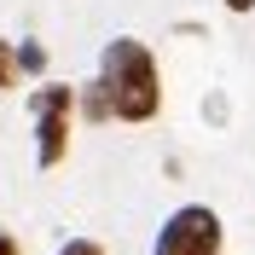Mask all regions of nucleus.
Masks as SVG:
<instances>
[{
    "mask_svg": "<svg viewBox=\"0 0 255 255\" xmlns=\"http://www.w3.org/2000/svg\"><path fill=\"white\" fill-rule=\"evenodd\" d=\"M70 105H76V87H47V93H35V111H41V151H35V162H41V168L64 162V145H70Z\"/></svg>",
    "mask_w": 255,
    "mask_h": 255,
    "instance_id": "3",
    "label": "nucleus"
},
{
    "mask_svg": "<svg viewBox=\"0 0 255 255\" xmlns=\"http://www.w3.org/2000/svg\"><path fill=\"white\" fill-rule=\"evenodd\" d=\"M47 64V52L35 47V41H23V52H17V70H41Z\"/></svg>",
    "mask_w": 255,
    "mask_h": 255,
    "instance_id": "6",
    "label": "nucleus"
},
{
    "mask_svg": "<svg viewBox=\"0 0 255 255\" xmlns=\"http://www.w3.org/2000/svg\"><path fill=\"white\" fill-rule=\"evenodd\" d=\"M226 6H232V12H250V6H255V0H226Z\"/></svg>",
    "mask_w": 255,
    "mask_h": 255,
    "instance_id": "9",
    "label": "nucleus"
},
{
    "mask_svg": "<svg viewBox=\"0 0 255 255\" xmlns=\"http://www.w3.org/2000/svg\"><path fill=\"white\" fill-rule=\"evenodd\" d=\"M157 255H221V221H215V209H203V203L174 209L168 226L157 232Z\"/></svg>",
    "mask_w": 255,
    "mask_h": 255,
    "instance_id": "2",
    "label": "nucleus"
},
{
    "mask_svg": "<svg viewBox=\"0 0 255 255\" xmlns=\"http://www.w3.org/2000/svg\"><path fill=\"white\" fill-rule=\"evenodd\" d=\"M58 255H105V250H99V244L93 238H76V244H64V250Z\"/></svg>",
    "mask_w": 255,
    "mask_h": 255,
    "instance_id": "7",
    "label": "nucleus"
},
{
    "mask_svg": "<svg viewBox=\"0 0 255 255\" xmlns=\"http://www.w3.org/2000/svg\"><path fill=\"white\" fill-rule=\"evenodd\" d=\"M105 93H111V116L122 122H151L162 105V87H157V64L139 41H111L105 52Z\"/></svg>",
    "mask_w": 255,
    "mask_h": 255,
    "instance_id": "1",
    "label": "nucleus"
},
{
    "mask_svg": "<svg viewBox=\"0 0 255 255\" xmlns=\"http://www.w3.org/2000/svg\"><path fill=\"white\" fill-rule=\"evenodd\" d=\"M17 81V52H12V41H0V87H12Z\"/></svg>",
    "mask_w": 255,
    "mask_h": 255,
    "instance_id": "5",
    "label": "nucleus"
},
{
    "mask_svg": "<svg viewBox=\"0 0 255 255\" xmlns=\"http://www.w3.org/2000/svg\"><path fill=\"white\" fill-rule=\"evenodd\" d=\"M81 111L93 116V122H105V116H111V93H105V81H87V93H81Z\"/></svg>",
    "mask_w": 255,
    "mask_h": 255,
    "instance_id": "4",
    "label": "nucleus"
},
{
    "mask_svg": "<svg viewBox=\"0 0 255 255\" xmlns=\"http://www.w3.org/2000/svg\"><path fill=\"white\" fill-rule=\"evenodd\" d=\"M0 255H17V244H12V238H6V232H0Z\"/></svg>",
    "mask_w": 255,
    "mask_h": 255,
    "instance_id": "8",
    "label": "nucleus"
}]
</instances>
